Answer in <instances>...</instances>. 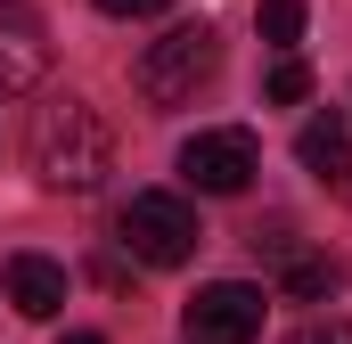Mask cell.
<instances>
[{"label":"cell","instance_id":"6da1fadb","mask_svg":"<svg viewBox=\"0 0 352 344\" xmlns=\"http://www.w3.org/2000/svg\"><path fill=\"white\" fill-rule=\"evenodd\" d=\"M25 156H33V172H41L50 189L90 197V189L115 172V131H107V115L82 107V98H50V107L33 115V131H25Z\"/></svg>","mask_w":352,"mask_h":344},{"label":"cell","instance_id":"7a4b0ae2","mask_svg":"<svg viewBox=\"0 0 352 344\" xmlns=\"http://www.w3.org/2000/svg\"><path fill=\"white\" fill-rule=\"evenodd\" d=\"M115 238L131 246V262H148V270H180V262L205 246L197 205L173 197V189H131V197H123V213H115Z\"/></svg>","mask_w":352,"mask_h":344},{"label":"cell","instance_id":"3957f363","mask_svg":"<svg viewBox=\"0 0 352 344\" xmlns=\"http://www.w3.org/2000/svg\"><path fill=\"white\" fill-rule=\"evenodd\" d=\"M213 66H221V41H213V25L197 17V25H173L164 41H148V50H140L131 83H140L148 107H188L197 90L213 83Z\"/></svg>","mask_w":352,"mask_h":344},{"label":"cell","instance_id":"277c9868","mask_svg":"<svg viewBox=\"0 0 352 344\" xmlns=\"http://www.w3.org/2000/svg\"><path fill=\"white\" fill-rule=\"evenodd\" d=\"M254 172H263V148H254L246 123H213V131L180 140V180H188L197 197H238Z\"/></svg>","mask_w":352,"mask_h":344},{"label":"cell","instance_id":"5b68a950","mask_svg":"<svg viewBox=\"0 0 352 344\" xmlns=\"http://www.w3.org/2000/svg\"><path fill=\"white\" fill-rule=\"evenodd\" d=\"M180 336H188V344H254V336H263V287H246V279L197 287Z\"/></svg>","mask_w":352,"mask_h":344},{"label":"cell","instance_id":"8992f818","mask_svg":"<svg viewBox=\"0 0 352 344\" xmlns=\"http://www.w3.org/2000/svg\"><path fill=\"white\" fill-rule=\"evenodd\" d=\"M41 74H50V25H41V8L0 0V98H25Z\"/></svg>","mask_w":352,"mask_h":344},{"label":"cell","instance_id":"52a82bcc","mask_svg":"<svg viewBox=\"0 0 352 344\" xmlns=\"http://www.w3.org/2000/svg\"><path fill=\"white\" fill-rule=\"evenodd\" d=\"M295 164L311 172L320 189H344L352 180V123L344 115H311V123L295 131Z\"/></svg>","mask_w":352,"mask_h":344},{"label":"cell","instance_id":"ba28073f","mask_svg":"<svg viewBox=\"0 0 352 344\" xmlns=\"http://www.w3.org/2000/svg\"><path fill=\"white\" fill-rule=\"evenodd\" d=\"M8 303H16L25 320H50V312L66 303V262H50V255H8Z\"/></svg>","mask_w":352,"mask_h":344},{"label":"cell","instance_id":"9c48e42d","mask_svg":"<svg viewBox=\"0 0 352 344\" xmlns=\"http://www.w3.org/2000/svg\"><path fill=\"white\" fill-rule=\"evenodd\" d=\"M344 295V262L336 255H295L287 262V303H328Z\"/></svg>","mask_w":352,"mask_h":344},{"label":"cell","instance_id":"30bf717a","mask_svg":"<svg viewBox=\"0 0 352 344\" xmlns=\"http://www.w3.org/2000/svg\"><path fill=\"white\" fill-rule=\"evenodd\" d=\"M303 17H311L303 0H263V8H254L263 41H270V50H287V58H295V41H303Z\"/></svg>","mask_w":352,"mask_h":344},{"label":"cell","instance_id":"8fae6325","mask_svg":"<svg viewBox=\"0 0 352 344\" xmlns=\"http://www.w3.org/2000/svg\"><path fill=\"white\" fill-rule=\"evenodd\" d=\"M263 90H270V107H303V98H311V66H303V58H278Z\"/></svg>","mask_w":352,"mask_h":344},{"label":"cell","instance_id":"7c38bea8","mask_svg":"<svg viewBox=\"0 0 352 344\" xmlns=\"http://www.w3.org/2000/svg\"><path fill=\"white\" fill-rule=\"evenodd\" d=\"M287 344H352V320H311V328H295Z\"/></svg>","mask_w":352,"mask_h":344},{"label":"cell","instance_id":"4fadbf2b","mask_svg":"<svg viewBox=\"0 0 352 344\" xmlns=\"http://www.w3.org/2000/svg\"><path fill=\"white\" fill-rule=\"evenodd\" d=\"M98 8H107V17H164L173 0H98Z\"/></svg>","mask_w":352,"mask_h":344},{"label":"cell","instance_id":"5bb4252c","mask_svg":"<svg viewBox=\"0 0 352 344\" xmlns=\"http://www.w3.org/2000/svg\"><path fill=\"white\" fill-rule=\"evenodd\" d=\"M66 344H107V336H98V328H74V336H66Z\"/></svg>","mask_w":352,"mask_h":344}]
</instances>
